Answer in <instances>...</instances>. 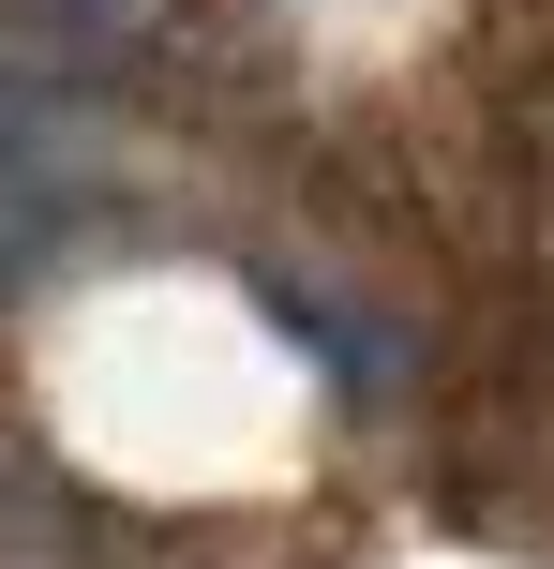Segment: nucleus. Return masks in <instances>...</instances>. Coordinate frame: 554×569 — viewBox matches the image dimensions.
I'll return each mask as SVG.
<instances>
[{
  "mask_svg": "<svg viewBox=\"0 0 554 569\" xmlns=\"http://www.w3.org/2000/svg\"><path fill=\"white\" fill-rule=\"evenodd\" d=\"M150 30V0H0V60L16 76H105Z\"/></svg>",
  "mask_w": 554,
  "mask_h": 569,
  "instance_id": "obj_1",
  "label": "nucleus"
}]
</instances>
